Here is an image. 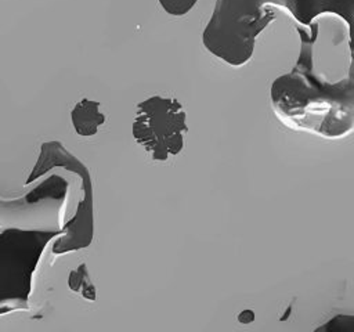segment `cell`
<instances>
[{
	"label": "cell",
	"mask_w": 354,
	"mask_h": 332,
	"mask_svg": "<svg viewBox=\"0 0 354 332\" xmlns=\"http://www.w3.org/2000/svg\"><path fill=\"white\" fill-rule=\"evenodd\" d=\"M185 111L176 98L149 97L137 105L133 136L155 160H166L184 147Z\"/></svg>",
	"instance_id": "1"
},
{
	"label": "cell",
	"mask_w": 354,
	"mask_h": 332,
	"mask_svg": "<svg viewBox=\"0 0 354 332\" xmlns=\"http://www.w3.org/2000/svg\"><path fill=\"white\" fill-rule=\"evenodd\" d=\"M72 124L79 136H94L101 124L105 123V115L100 111V102L82 98L71 111Z\"/></svg>",
	"instance_id": "2"
},
{
	"label": "cell",
	"mask_w": 354,
	"mask_h": 332,
	"mask_svg": "<svg viewBox=\"0 0 354 332\" xmlns=\"http://www.w3.org/2000/svg\"><path fill=\"white\" fill-rule=\"evenodd\" d=\"M68 285L72 290L82 293L88 300L95 299V288L91 284V279L87 274V268H86L84 264H80L77 267V270H75L69 274Z\"/></svg>",
	"instance_id": "3"
},
{
	"label": "cell",
	"mask_w": 354,
	"mask_h": 332,
	"mask_svg": "<svg viewBox=\"0 0 354 332\" xmlns=\"http://www.w3.org/2000/svg\"><path fill=\"white\" fill-rule=\"evenodd\" d=\"M196 1L198 0H159L163 10L167 14L176 15V17H181L189 12L196 4Z\"/></svg>",
	"instance_id": "4"
}]
</instances>
